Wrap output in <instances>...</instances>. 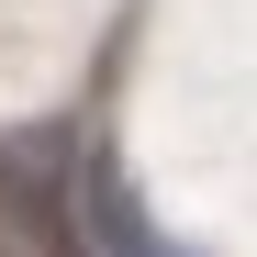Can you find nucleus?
<instances>
[{"mask_svg":"<svg viewBox=\"0 0 257 257\" xmlns=\"http://www.w3.org/2000/svg\"><path fill=\"white\" fill-rule=\"evenodd\" d=\"M78 190H90V168H78V135L67 123H12L0 135V224L45 257H90L78 246Z\"/></svg>","mask_w":257,"mask_h":257,"instance_id":"nucleus-1","label":"nucleus"},{"mask_svg":"<svg viewBox=\"0 0 257 257\" xmlns=\"http://www.w3.org/2000/svg\"><path fill=\"white\" fill-rule=\"evenodd\" d=\"M78 246H90V257H168L123 168H90V190H78Z\"/></svg>","mask_w":257,"mask_h":257,"instance_id":"nucleus-2","label":"nucleus"}]
</instances>
